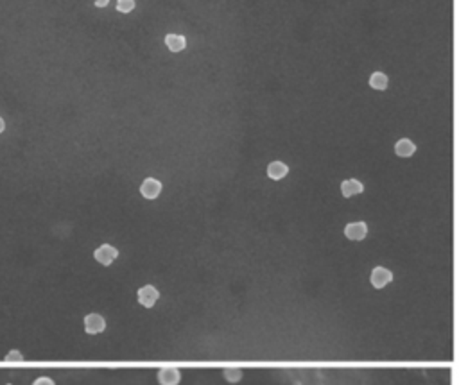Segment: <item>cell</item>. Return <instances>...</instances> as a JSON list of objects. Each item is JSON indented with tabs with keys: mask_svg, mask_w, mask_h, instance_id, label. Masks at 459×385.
Segmentation results:
<instances>
[{
	"mask_svg": "<svg viewBox=\"0 0 459 385\" xmlns=\"http://www.w3.org/2000/svg\"><path fill=\"white\" fill-rule=\"evenodd\" d=\"M163 188H166V183L160 178L149 176L140 181L139 194L144 201H156L163 194Z\"/></svg>",
	"mask_w": 459,
	"mask_h": 385,
	"instance_id": "cell-1",
	"label": "cell"
},
{
	"mask_svg": "<svg viewBox=\"0 0 459 385\" xmlns=\"http://www.w3.org/2000/svg\"><path fill=\"white\" fill-rule=\"evenodd\" d=\"M92 256H94V260L101 267H112L113 264L117 262L119 256H121V251H119L117 246H113V244L102 242L95 247Z\"/></svg>",
	"mask_w": 459,
	"mask_h": 385,
	"instance_id": "cell-2",
	"label": "cell"
},
{
	"mask_svg": "<svg viewBox=\"0 0 459 385\" xmlns=\"http://www.w3.org/2000/svg\"><path fill=\"white\" fill-rule=\"evenodd\" d=\"M160 298H162V292L153 283H146L136 288V301H139L140 307L147 308V310L155 308L156 303L160 301Z\"/></svg>",
	"mask_w": 459,
	"mask_h": 385,
	"instance_id": "cell-3",
	"label": "cell"
},
{
	"mask_svg": "<svg viewBox=\"0 0 459 385\" xmlns=\"http://www.w3.org/2000/svg\"><path fill=\"white\" fill-rule=\"evenodd\" d=\"M163 45L171 54H183L188 49V38L183 33L169 31L163 36Z\"/></svg>",
	"mask_w": 459,
	"mask_h": 385,
	"instance_id": "cell-4",
	"label": "cell"
},
{
	"mask_svg": "<svg viewBox=\"0 0 459 385\" xmlns=\"http://www.w3.org/2000/svg\"><path fill=\"white\" fill-rule=\"evenodd\" d=\"M83 326L88 335H99V333L104 332L108 322H106V318L102 314H99V312H90V314L85 315Z\"/></svg>",
	"mask_w": 459,
	"mask_h": 385,
	"instance_id": "cell-5",
	"label": "cell"
},
{
	"mask_svg": "<svg viewBox=\"0 0 459 385\" xmlns=\"http://www.w3.org/2000/svg\"><path fill=\"white\" fill-rule=\"evenodd\" d=\"M289 165L282 160H273L267 163L266 167V176L269 178L271 181H282L284 178H287L289 174Z\"/></svg>",
	"mask_w": 459,
	"mask_h": 385,
	"instance_id": "cell-6",
	"label": "cell"
},
{
	"mask_svg": "<svg viewBox=\"0 0 459 385\" xmlns=\"http://www.w3.org/2000/svg\"><path fill=\"white\" fill-rule=\"evenodd\" d=\"M156 380H158L160 385H180L181 371L174 366H166L158 369Z\"/></svg>",
	"mask_w": 459,
	"mask_h": 385,
	"instance_id": "cell-7",
	"label": "cell"
},
{
	"mask_svg": "<svg viewBox=\"0 0 459 385\" xmlns=\"http://www.w3.org/2000/svg\"><path fill=\"white\" fill-rule=\"evenodd\" d=\"M369 280H372V285L375 288H384L386 285L392 283L393 274L392 271L384 269V267H375V269L372 271V278H369Z\"/></svg>",
	"mask_w": 459,
	"mask_h": 385,
	"instance_id": "cell-8",
	"label": "cell"
},
{
	"mask_svg": "<svg viewBox=\"0 0 459 385\" xmlns=\"http://www.w3.org/2000/svg\"><path fill=\"white\" fill-rule=\"evenodd\" d=\"M368 233V228H366L364 222H350V224L345 228V235L350 240H362Z\"/></svg>",
	"mask_w": 459,
	"mask_h": 385,
	"instance_id": "cell-9",
	"label": "cell"
},
{
	"mask_svg": "<svg viewBox=\"0 0 459 385\" xmlns=\"http://www.w3.org/2000/svg\"><path fill=\"white\" fill-rule=\"evenodd\" d=\"M414 151H416V146H414L409 139H402L395 143V153H396V156H400V158L413 156Z\"/></svg>",
	"mask_w": 459,
	"mask_h": 385,
	"instance_id": "cell-10",
	"label": "cell"
},
{
	"mask_svg": "<svg viewBox=\"0 0 459 385\" xmlns=\"http://www.w3.org/2000/svg\"><path fill=\"white\" fill-rule=\"evenodd\" d=\"M362 188L364 187H362L361 181H357V180H347L341 183V192L345 197H352V195H355V194H361Z\"/></svg>",
	"mask_w": 459,
	"mask_h": 385,
	"instance_id": "cell-11",
	"label": "cell"
},
{
	"mask_svg": "<svg viewBox=\"0 0 459 385\" xmlns=\"http://www.w3.org/2000/svg\"><path fill=\"white\" fill-rule=\"evenodd\" d=\"M388 82H389L388 75L382 74V72H373L372 77H369V87H372L373 90H379V92L386 90V88H388Z\"/></svg>",
	"mask_w": 459,
	"mask_h": 385,
	"instance_id": "cell-12",
	"label": "cell"
},
{
	"mask_svg": "<svg viewBox=\"0 0 459 385\" xmlns=\"http://www.w3.org/2000/svg\"><path fill=\"white\" fill-rule=\"evenodd\" d=\"M136 8V0H117L115 4V11L121 15H131Z\"/></svg>",
	"mask_w": 459,
	"mask_h": 385,
	"instance_id": "cell-13",
	"label": "cell"
},
{
	"mask_svg": "<svg viewBox=\"0 0 459 385\" xmlns=\"http://www.w3.org/2000/svg\"><path fill=\"white\" fill-rule=\"evenodd\" d=\"M222 378L228 384H237V381L242 380V369H239V367H228V369L222 371Z\"/></svg>",
	"mask_w": 459,
	"mask_h": 385,
	"instance_id": "cell-14",
	"label": "cell"
},
{
	"mask_svg": "<svg viewBox=\"0 0 459 385\" xmlns=\"http://www.w3.org/2000/svg\"><path fill=\"white\" fill-rule=\"evenodd\" d=\"M4 360L8 364H20V362H23V355H22V352H18V349H13V352H9L8 355L4 357Z\"/></svg>",
	"mask_w": 459,
	"mask_h": 385,
	"instance_id": "cell-15",
	"label": "cell"
},
{
	"mask_svg": "<svg viewBox=\"0 0 459 385\" xmlns=\"http://www.w3.org/2000/svg\"><path fill=\"white\" fill-rule=\"evenodd\" d=\"M33 385H56V381L49 376H40L33 381Z\"/></svg>",
	"mask_w": 459,
	"mask_h": 385,
	"instance_id": "cell-16",
	"label": "cell"
},
{
	"mask_svg": "<svg viewBox=\"0 0 459 385\" xmlns=\"http://www.w3.org/2000/svg\"><path fill=\"white\" fill-rule=\"evenodd\" d=\"M92 2H94V6L97 9H104L109 6V0H92Z\"/></svg>",
	"mask_w": 459,
	"mask_h": 385,
	"instance_id": "cell-17",
	"label": "cell"
},
{
	"mask_svg": "<svg viewBox=\"0 0 459 385\" xmlns=\"http://www.w3.org/2000/svg\"><path fill=\"white\" fill-rule=\"evenodd\" d=\"M6 131H8V120H6L4 116L0 115V136L4 135Z\"/></svg>",
	"mask_w": 459,
	"mask_h": 385,
	"instance_id": "cell-18",
	"label": "cell"
}]
</instances>
